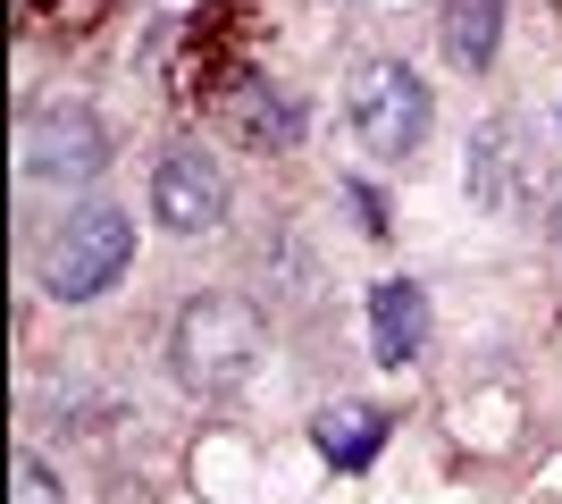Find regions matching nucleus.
<instances>
[{"mask_svg":"<svg viewBox=\"0 0 562 504\" xmlns=\"http://www.w3.org/2000/svg\"><path fill=\"white\" fill-rule=\"evenodd\" d=\"M18 152H25V177H43V186H93L101 168H110V126L85 101H43L25 119Z\"/></svg>","mask_w":562,"mask_h":504,"instance_id":"obj_5","label":"nucleus"},{"mask_svg":"<svg viewBox=\"0 0 562 504\" xmlns=\"http://www.w3.org/2000/svg\"><path fill=\"white\" fill-rule=\"evenodd\" d=\"M554 244H562V211H554Z\"/></svg>","mask_w":562,"mask_h":504,"instance_id":"obj_13","label":"nucleus"},{"mask_svg":"<svg viewBox=\"0 0 562 504\" xmlns=\"http://www.w3.org/2000/svg\"><path fill=\"white\" fill-rule=\"evenodd\" d=\"M352 211H361V227H370V236H386V211H378L370 186H352Z\"/></svg>","mask_w":562,"mask_h":504,"instance_id":"obj_12","label":"nucleus"},{"mask_svg":"<svg viewBox=\"0 0 562 504\" xmlns=\"http://www.w3.org/2000/svg\"><path fill=\"white\" fill-rule=\"evenodd\" d=\"M462 186H470V202H479L487 219L538 211L546 160H538V144H529V126H520V119H487V126H479L470 152H462Z\"/></svg>","mask_w":562,"mask_h":504,"instance_id":"obj_4","label":"nucleus"},{"mask_svg":"<svg viewBox=\"0 0 562 504\" xmlns=\"http://www.w3.org/2000/svg\"><path fill=\"white\" fill-rule=\"evenodd\" d=\"M260 354H269V328H260V312L244 294H193L177 312V328H168V361H177V379L193 395H235Z\"/></svg>","mask_w":562,"mask_h":504,"instance_id":"obj_1","label":"nucleus"},{"mask_svg":"<svg viewBox=\"0 0 562 504\" xmlns=\"http://www.w3.org/2000/svg\"><path fill=\"white\" fill-rule=\"evenodd\" d=\"M428 119H437V101H428L420 68H403V59H370L361 68V85H352V135L378 160H412L428 144Z\"/></svg>","mask_w":562,"mask_h":504,"instance_id":"obj_3","label":"nucleus"},{"mask_svg":"<svg viewBox=\"0 0 562 504\" xmlns=\"http://www.w3.org/2000/svg\"><path fill=\"white\" fill-rule=\"evenodd\" d=\"M151 219H160L168 236H211L218 219H227V168L202 144H168L151 160Z\"/></svg>","mask_w":562,"mask_h":504,"instance_id":"obj_6","label":"nucleus"},{"mask_svg":"<svg viewBox=\"0 0 562 504\" xmlns=\"http://www.w3.org/2000/svg\"><path fill=\"white\" fill-rule=\"evenodd\" d=\"M311 437H319V455H328L336 471H361V462L386 446V412H370V404H328L319 421H311Z\"/></svg>","mask_w":562,"mask_h":504,"instance_id":"obj_8","label":"nucleus"},{"mask_svg":"<svg viewBox=\"0 0 562 504\" xmlns=\"http://www.w3.org/2000/svg\"><path fill=\"white\" fill-rule=\"evenodd\" d=\"M420 345H428V287H412V278H378V287H370V354L386 361V370H403Z\"/></svg>","mask_w":562,"mask_h":504,"instance_id":"obj_7","label":"nucleus"},{"mask_svg":"<svg viewBox=\"0 0 562 504\" xmlns=\"http://www.w3.org/2000/svg\"><path fill=\"white\" fill-rule=\"evenodd\" d=\"M235 126H244L252 152H294L303 144V101L278 93V85H252V93L235 101Z\"/></svg>","mask_w":562,"mask_h":504,"instance_id":"obj_9","label":"nucleus"},{"mask_svg":"<svg viewBox=\"0 0 562 504\" xmlns=\"http://www.w3.org/2000/svg\"><path fill=\"white\" fill-rule=\"evenodd\" d=\"M126 261H135V219L117 202H85L43 244V294L50 303H101L126 278Z\"/></svg>","mask_w":562,"mask_h":504,"instance_id":"obj_2","label":"nucleus"},{"mask_svg":"<svg viewBox=\"0 0 562 504\" xmlns=\"http://www.w3.org/2000/svg\"><path fill=\"white\" fill-rule=\"evenodd\" d=\"M504 34V0H446V51L453 68H487Z\"/></svg>","mask_w":562,"mask_h":504,"instance_id":"obj_10","label":"nucleus"},{"mask_svg":"<svg viewBox=\"0 0 562 504\" xmlns=\"http://www.w3.org/2000/svg\"><path fill=\"white\" fill-rule=\"evenodd\" d=\"M9 504H59V480H50L34 455H18L9 462Z\"/></svg>","mask_w":562,"mask_h":504,"instance_id":"obj_11","label":"nucleus"}]
</instances>
